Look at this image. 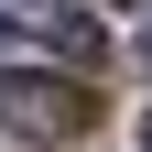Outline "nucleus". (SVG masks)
Returning a JSON list of instances; mask_svg holds the SVG:
<instances>
[{"label":"nucleus","instance_id":"f257e3e1","mask_svg":"<svg viewBox=\"0 0 152 152\" xmlns=\"http://www.w3.org/2000/svg\"><path fill=\"white\" fill-rule=\"evenodd\" d=\"M0 130H11V141H76V130H98V98H87L76 76L11 65L0 76Z\"/></svg>","mask_w":152,"mask_h":152},{"label":"nucleus","instance_id":"f03ea898","mask_svg":"<svg viewBox=\"0 0 152 152\" xmlns=\"http://www.w3.org/2000/svg\"><path fill=\"white\" fill-rule=\"evenodd\" d=\"M33 33H44L65 65H98V22H87L76 0H33Z\"/></svg>","mask_w":152,"mask_h":152},{"label":"nucleus","instance_id":"7ed1b4c3","mask_svg":"<svg viewBox=\"0 0 152 152\" xmlns=\"http://www.w3.org/2000/svg\"><path fill=\"white\" fill-rule=\"evenodd\" d=\"M141 76H152V33H141Z\"/></svg>","mask_w":152,"mask_h":152},{"label":"nucleus","instance_id":"20e7f679","mask_svg":"<svg viewBox=\"0 0 152 152\" xmlns=\"http://www.w3.org/2000/svg\"><path fill=\"white\" fill-rule=\"evenodd\" d=\"M141 152H152V120H141Z\"/></svg>","mask_w":152,"mask_h":152},{"label":"nucleus","instance_id":"39448f33","mask_svg":"<svg viewBox=\"0 0 152 152\" xmlns=\"http://www.w3.org/2000/svg\"><path fill=\"white\" fill-rule=\"evenodd\" d=\"M120 11H141V0H120Z\"/></svg>","mask_w":152,"mask_h":152},{"label":"nucleus","instance_id":"423d86ee","mask_svg":"<svg viewBox=\"0 0 152 152\" xmlns=\"http://www.w3.org/2000/svg\"><path fill=\"white\" fill-rule=\"evenodd\" d=\"M0 33H11V22H0Z\"/></svg>","mask_w":152,"mask_h":152}]
</instances>
